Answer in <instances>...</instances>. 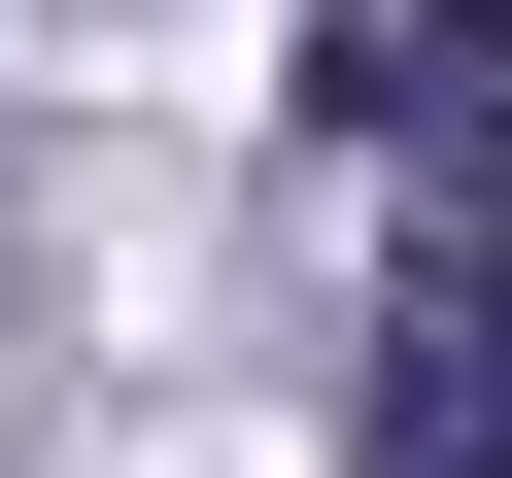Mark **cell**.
<instances>
[{
	"label": "cell",
	"mask_w": 512,
	"mask_h": 478,
	"mask_svg": "<svg viewBox=\"0 0 512 478\" xmlns=\"http://www.w3.org/2000/svg\"><path fill=\"white\" fill-rule=\"evenodd\" d=\"M342 478H512V239H410V274H376Z\"/></svg>",
	"instance_id": "cell-1"
},
{
	"label": "cell",
	"mask_w": 512,
	"mask_h": 478,
	"mask_svg": "<svg viewBox=\"0 0 512 478\" xmlns=\"http://www.w3.org/2000/svg\"><path fill=\"white\" fill-rule=\"evenodd\" d=\"M308 137L342 171H512V0H308Z\"/></svg>",
	"instance_id": "cell-2"
}]
</instances>
